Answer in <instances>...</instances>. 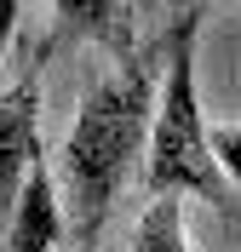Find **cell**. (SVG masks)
<instances>
[{
	"label": "cell",
	"instance_id": "3957f363",
	"mask_svg": "<svg viewBox=\"0 0 241 252\" xmlns=\"http://www.w3.org/2000/svg\"><path fill=\"white\" fill-rule=\"evenodd\" d=\"M64 229L69 223H64V201H58V184H52L46 149L34 143L23 184H17V201L6 212V252H58Z\"/></svg>",
	"mask_w": 241,
	"mask_h": 252
},
{
	"label": "cell",
	"instance_id": "6da1fadb",
	"mask_svg": "<svg viewBox=\"0 0 241 252\" xmlns=\"http://www.w3.org/2000/svg\"><path fill=\"white\" fill-rule=\"evenodd\" d=\"M149 97L155 80L138 58H121V69L92 80V92L80 97L75 126L64 132V184H69V212L86 241L98 235V223L109 218L115 195L127 184L132 160L144 155L149 132Z\"/></svg>",
	"mask_w": 241,
	"mask_h": 252
},
{
	"label": "cell",
	"instance_id": "52a82bcc",
	"mask_svg": "<svg viewBox=\"0 0 241 252\" xmlns=\"http://www.w3.org/2000/svg\"><path fill=\"white\" fill-rule=\"evenodd\" d=\"M12 34H17V0H0V58L12 52Z\"/></svg>",
	"mask_w": 241,
	"mask_h": 252
},
{
	"label": "cell",
	"instance_id": "8992f818",
	"mask_svg": "<svg viewBox=\"0 0 241 252\" xmlns=\"http://www.w3.org/2000/svg\"><path fill=\"white\" fill-rule=\"evenodd\" d=\"M132 252H195L190 229H184V201H178L172 189L149 195V206L138 212V223H132Z\"/></svg>",
	"mask_w": 241,
	"mask_h": 252
},
{
	"label": "cell",
	"instance_id": "5b68a950",
	"mask_svg": "<svg viewBox=\"0 0 241 252\" xmlns=\"http://www.w3.org/2000/svg\"><path fill=\"white\" fill-rule=\"evenodd\" d=\"M52 6H58V23L69 34L103 40L109 52L132 58V12H127V0H52Z\"/></svg>",
	"mask_w": 241,
	"mask_h": 252
},
{
	"label": "cell",
	"instance_id": "277c9868",
	"mask_svg": "<svg viewBox=\"0 0 241 252\" xmlns=\"http://www.w3.org/2000/svg\"><path fill=\"white\" fill-rule=\"evenodd\" d=\"M34 121H40V80H17L0 92V223L17 201V184H23V166L34 155Z\"/></svg>",
	"mask_w": 241,
	"mask_h": 252
},
{
	"label": "cell",
	"instance_id": "7a4b0ae2",
	"mask_svg": "<svg viewBox=\"0 0 241 252\" xmlns=\"http://www.w3.org/2000/svg\"><path fill=\"white\" fill-rule=\"evenodd\" d=\"M195 34H201V12H184L167 34V75L161 92L149 97V195L172 189V195H207L218 212L236 206V184L218 172V160L207 149V115H201V92H195Z\"/></svg>",
	"mask_w": 241,
	"mask_h": 252
}]
</instances>
